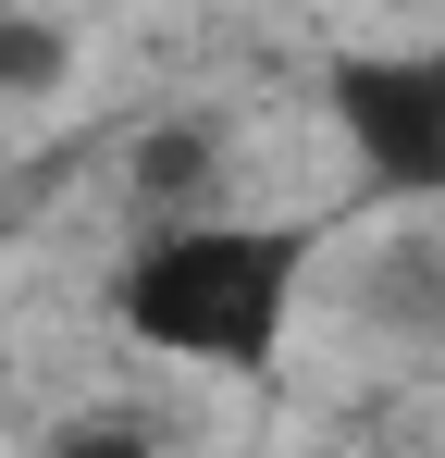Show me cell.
<instances>
[{"label": "cell", "mask_w": 445, "mask_h": 458, "mask_svg": "<svg viewBox=\"0 0 445 458\" xmlns=\"http://www.w3.org/2000/svg\"><path fill=\"white\" fill-rule=\"evenodd\" d=\"M309 260H322V224H235V211H198V224H161L137 260H124L112 322L137 335L148 360L260 384L285 360V335H297Z\"/></svg>", "instance_id": "1"}, {"label": "cell", "mask_w": 445, "mask_h": 458, "mask_svg": "<svg viewBox=\"0 0 445 458\" xmlns=\"http://www.w3.org/2000/svg\"><path fill=\"white\" fill-rule=\"evenodd\" d=\"M74 75V38L50 13H0V99H38V87Z\"/></svg>", "instance_id": "3"}, {"label": "cell", "mask_w": 445, "mask_h": 458, "mask_svg": "<svg viewBox=\"0 0 445 458\" xmlns=\"http://www.w3.org/2000/svg\"><path fill=\"white\" fill-rule=\"evenodd\" d=\"M334 137L359 161V186L383 199H445V38L433 50H347L334 75Z\"/></svg>", "instance_id": "2"}, {"label": "cell", "mask_w": 445, "mask_h": 458, "mask_svg": "<svg viewBox=\"0 0 445 458\" xmlns=\"http://www.w3.org/2000/svg\"><path fill=\"white\" fill-rule=\"evenodd\" d=\"M211 174H222V137H211V124H173V137L137 149V199H198Z\"/></svg>", "instance_id": "4"}, {"label": "cell", "mask_w": 445, "mask_h": 458, "mask_svg": "<svg viewBox=\"0 0 445 458\" xmlns=\"http://www.w3.org/2000/svg\"><path fill=\"white\" fill-rule=\"evenodd\" d=\"M38 458H161V434H148L137 409H74V421H63Z\"/></svg>", "instance_id": "5"}]
</instances>
